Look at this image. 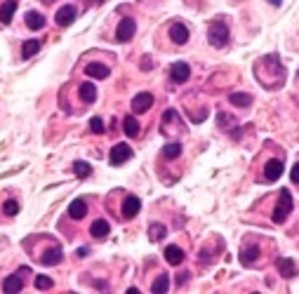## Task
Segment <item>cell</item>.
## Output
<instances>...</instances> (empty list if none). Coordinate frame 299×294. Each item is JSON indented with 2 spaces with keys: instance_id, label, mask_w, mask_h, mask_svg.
<instances>
[{
  "instance_id": "cell-28",
  "label": "cell",
  "mask_w": 299,
  "mask_h": 294,
  "mask_svg": "<svg viewBox=\"0 0 299 294\" xmlns=\"http://www.w3.org/2000/svg\"><path fill=\"white\" fill-rule=\"evenodd\" d=\"M73 172L78 174L80 179H85V177H90L92 174V165L90 163H82V160H78V163H73Z\"/></svg>"
},
{
  "instance_id": "cell-11",
  "label": "cell",
  "mask_w": 299,
  "mask_h": 294,
  "mask_svg": "<svg viewBox=\"0 0 299 294\" xmlns=\"http://www.w3.org/2000/svg\"><path fill=\"white\" fill-rule=\"evenodd\" d=\"M276 268H278V273L285 275V278H294V275H297L294 259H290V257H280V259L276 261Z\"/></svg>"
},
{
  "instance_id": "cell-35",
  "label": "cell",
  "mask_w": 299,
  "mask_h": 294,
  "mask_svg": "<svg viewBox=\"0 0 299 294\" xmlns=\"http://www.w3.org/2000/svg\"><path fill=\"white\" fill-rule=\"evenodd\" d=\"M88 254H90L88 247H80V250H75V257H88Z\"/></svg>"
},
{
  "instance_id": "cell-2",
  "label": "cell",
  "mask_w": 299,
  "mask_h": 294,
  "mask_svg": "<svg viewBox=\"0 0 299 294\" xmlns=\"http://www.w3.org/2000/svg\"><path fill=\"white\" fill-rule=\"evenodd\" d=\"M292 205H294L292 193H290V191H280L278 193V205H276V210H273L271 219L276 221V224H283V221L287 219V214L292 212Z\"/></svg>"
},
{
  "instance_id": "cell-14",
  "label": "cell",
  "mask_w": 299,
  "mask_h": 294,
  "mask_svg": "<svg viewBox=\"0 0 299 294\" xmlns=\"http://www.w3.org/2000/svg\"><path fill=\"white\" fill-rule=\"evenodd\" d=\"M170 38L175 45H184V42L189 40V28L184 26V24H172L170 26Z\"/></svg>"
},
{
  "instance_id": "cell-32",
  "label": "cell",
  "mask_w": 299,
  "mask_h": 294,
  "mask_svg": "<svg viewBox=\"0 0 299 294\" xmlns=\"http://www.w3.org/2000/svg\"><path fill=\"white\" fill-rule=\"evenodd\" d=\"M233 123H236V118H233V116H226V113H219V125H222L224 130L233 127Z\"/></svg>"
},
{
  "instance_id": "cell-19",
  "label": "cell",
  "mask_w": 299,
  "mask_h": 294,
  "mask_svg": "<svg viewBox=\"0 0 299 294\" xmlns=\"http://www.w3.org/2000/svg\"><path fill=\"white\" fill-rule=\"evenodd\" d=\"M85 214H88L85 200H73V203L68 205V217H71V219H82Z\"/></svg>"
},
{
  "instance_id": "cell-37",
  "label": "cell",
  "mask_w": 299,
  "mask_h": 294,
  "mask_svg": "<svg viewBox=\"0 0 299 294\" xmlns=\"http://www.w3.org/2000/svg\"><path fill=\"white\" fill-rule=\"evenodd\" d=\"M269 3H271L273 7H280V5H283V0H269Z\"/></svg>"
},
{
  "instance_id": "cell-7",
  "label": "cell",
  "mask_w": 299,
  "mask_h": 294,
  "mask_svg": "<svg viewBox=\"0 0 299 294\" xmlns=\"http://www.w3.org/2000/svg\"><path fill=\"white\" fill-rule=\"evenodd\" d=\"M130 158H132V149H130L127 144H116L113 149H111V165H122V163H127Z\"/></svg>"
},
{
  "instance_id": "cell-1",
  "label": "cell",
  "mask_w": 299,
  "mask_h": 294,
  "mask_svg": "<svg viewBox=\"0 0 299 294\" xmlns=\"http://www.w3.org/2000/svg\"><path fill=\"white\" fill-rule=\"evenodd\" d=\"M229 38H231V33H229V26L224 21H212L207 26V40H210L212 47H226Z\"/></svg>"
},
{
  "instance_id": "cell-30",
  "label": "cell",
  "mask_w": 299,
  "mask_h": 294,
  "mask_svg": "<svg viewBox=\"0 0 299 294\" xmlns=\"http://www.w3.org/2000/svg\"><path fill=\"white\" fill-rule=\"evenodd\" d=\"M3 212H5L7 217L19 214V203H17V200H5V203H3Z\"/></svg>"
},
{
  "instance_id": "cell-27",
  "label": "cell",
  "mask_w": 299,
  "mask_h": 294,
  "mask_svg": "<svg viewBox=\"0 0 299 294\" xmlns=\"http://www.w3.org/2000/svg\"><path fill=\"white\" fill-rule=\"evenodd\" d=\"M165 235H167V228H165L163 224H151V228H149V238L151 240H163Z\"/></svg>"
},
{
  "instance_id": "cell-12",
  "label": "cell",
  "mask_w": 299,
  "mask_h": 294,
  "mask_svg": "<svg viewBox=\"0 0 299 294\" xmlns=\"http://www.w3.org/2000/svg\"><path fill=\"white\" fill-rule=\"evenodd\" d=\"M109 233H111V226H109V221H106V219H97L95 224L90 226V235L97 238V240H104Z\"/></svg>"
},
{
  "instance_id": "cell-9",
  "label": "cell",
  "mask_w": 299,
  "mask_h": 294,
  "mask_svg": "<svg viewBox=\"0 0 299 294\" xmlns=\"http://www.w3.org/2000/svg\"><path fill=\"white\" fill-rule=\"evenodd\" d=\"M139 210H142V200L137 198V195H127V198L122 200V217H125V219L137 217Z\"/></svg>"
},
{
  "instance_id": "cell-20",
  "label": "cell",
  "mask_w": 299,
  "mask_h": 294,
  "mask_svg": "<svg viewBox=\"0 0 299 294\" xmlns=\"http://www.w3.org/2000/svg\"><path fill=\"white\" fill-rule=\"evenodd\" d=\"M257 257H259V247L257 245L245 247L243 252H240V264H243V266H252V264L257 261Z\"/></svg>"
},
{
  "instance_id": "cell-34",
  "label": "cell",
  "mask_w": 299,
  "mask_h": 294,
  "mask_svg": "<svg viewBox=\"0 0 299 294\" xmlns=\"http://www.w3.org/2000/svg\"><path fill=\"white\" fill-rule=\"evenodd\" d=\"M290 179H292L294 184L299 181V167H297V165H294V167H292V172H290Z\"/></svg>"
},
{
  "instance_id": "cell-33",
  "label": "cell",
  "mask_w": 299,
  "mask_h": 294,
  "mask_svg": "<svg viewBox=\"0 0 299 294\" xmlns=\"http://www.w3.org/2000/svg\"><path fill=\"white\" fill-rule=\"evenodd\" d=\"M142 71H151V57H144L142 59Z\"/></svg>"
},
{
  "instance_id": "cell-21",
  "label": "cell",
  "mask_w": 299,
  "mask_h": 294,
  "mask_svg": "<svg viewBox=\"0 0 299 294\" xmlns=\"http://www.w3.org/2000/svg\"><path fill=\"white\" fill-rule=\"evenodd\" d=\"M26 26L31 28V31H40L42 26H45V17H42L40 12H26Z\"/></svg>"
},
{
  "instance_id": "cell-5",
  "label": "cell",
  "mask_w": 299,
  "mask_h": 294,
  "mask_svg": "<svg viewBox=\"0 0 299 294\" xmlns=\"http://www.w3.org/2000/svg\"><path fill=\"white\" fill-rule=\"evenodd\" d=\"M283 170H285V165H283V160H278V158H271L269 163H266L264 167V179L271 184V181H278L280 174H283Z\"/></svg>"
},
{
  "instance_id": "cell-29",
  "label": "cell",
  "mask_w": 299,
  "mask_h": 294,
  "mask_svg": "<svg viewBox=\"0 0 299 294\" xmlns=\"http://www.w3.org/2000/svg\"><path fill=\"white\" fill-rule=\"evenodd\" d=\"M33 285H35L38 289H52V287H55V282H52V278H48V275H35Z\"/></svg>"
},
{
  "instance_id": "cell-3",
  "label": "cell",
  "mask_w": 299,
  "mask_h": 294,
  "mask_svg": "<svg viewBox=\"0 0 299 294\" xmlns=\"http://www.w3.org/2000/svg\"><path fill=\"white\" fill-rule=\"evenodd\" d=\"M28 271H31V268L24 266V268H19L14 275H7L5 280H3V289H5L7 294L21 292V289H24V275H28Z\"/></svg>"
},
{
  "instance_id": "cell-31",
  "label": "cell",
  "mask_w": 299,
  "mask_h": 294,
  "mask_svg": "<svg viewBox=\"0 0 299 294\" xmlns=\"http://www.w3.org/2000/svg\"><path fill=\"white\" fill-rule=\"evenodd\" d=\"M90 130L95 132V134H104L106 132V127H104V120L99 116H95L92 120H90Z\"/></svg>"
},
{
  "instance_id": "cell-25",
  "label": "cell",
  "mask_w": 299,
  "mask_h": 294,
  "mask_svg": "<svg viewBox=\"0 0 299 294\" xmlns=\"http://www.w3.org/2000/svg\"><path fill=\"white\" fill-rule=\"evenodd\" d=\"M229 102H231L233 106L245 109V106H250V104H252V96L245 94V92H231V94H229Z\"/></svg>"
},
{
  "instance_id": "cell-17",
  "label": "cell",
  "mask_w": 299,
  "mask_h": 294,
  "mask_svg": "<svg viewBox=\"0 0 299 294\" xmlns=\"http://www.w3.org/2000/svg\"><path fill=\"white\" fill-rule=\"evenodd\" d=\"M165 261H167V264H172V266H179V264L184 261V252H182V247H177V245L165 247Z\"/></svg>"
},
{
  "instance_id": "cell-22",
  "label": "cell",
  "mask_w": 299,
  "mask_h": 294,
  "mask_svg": "<svg viewBox=\"0 0 299 294\" xmlns=\"http://www.w3.org/2000/svg\"><path fill=\"white\" fill-rule=\"evenodd\" d=\"M38 52H40V40H26L21 45V59H31Z\"/></svg>"
},
{
  "instance_id": "cell-26",
  "label": "cell",
  "mask_w": 299,
  "mask_h": 294,
  "mask_svg": "<svg viewBox=\"0 0 299 294\" xmlns=\"http://www.w3.org/2000/svg\"><path fill=\"white\" fill-rule=\"evenodd\" d=\"M163 156L167 158V160H172V158H179V156H182V144H177V141H172V144H165Z\"/></svg>"
},
{
  "instance_id": "cell-36",
  "label": "cell",
  "mask_w": 299,
  "mask_h": 294,
  "mask_svg": "<svg viewBox=\"0 0 299 294\" xmlns=\"http://www.w3.org/2000/svg\"><path fill=\"white\" fill-rule=\"evenodd\" d=\"M189 275H191V273H179V278H177V282H179V285H184V282L189 280Z\"/></svg>"
},
{
  "instance_id": "cell-10",
  "label": "cell",
  "mask_w": 299,
  "mask_h": 294,
  "mask_svg": "<svg viewBox=\"0 0 299 294\" xmlns=\"http://www.w3.org/2000/svg\"><path fill=\"white\" fill-rule=\"evenodd\" d=\"M189 75H191V66L186 62L172 64V69H170L172 82H186V80H189Z\"/></svg>"
},
{
  "instance_id": "cell-24",
  "label": "cell",
  "mask_w": 299,
  "mask_h": 294,
  "mask_svg": "<svg viewBox=\"0 0 299 294\" xmlns=\"http://www.w3.org/2000/svg\"><path fill=\"white\" fill-rule=\"evenodd\" d=\"M167 289H170V278H167L165 273L158 275L156 280H153V285H151V292L153 294H165Z\"/></svg>"
},
{
  "instance_id": "cell-16",
  "label": "cell",
  "mask_w": 299,
  "mask_h": 294,
  "mask_svg": "<svg viewBox=\"0 0 299 294\" xmlns=\"http://www.w3.org/2000/svg\"><path fill=\"white\" fill-rule=\"evenodd\" d=\"M14 12H17V0H5L0 5V24H10Z\"/></svg>"
},
{
  "instance_id": "cell-38",
  "label": "cell",
  "mask_w": 299,
  "mask_h": 294,
  "mask_svg": "<svg viewBox=\"0 0 299 294\" xmlns=\"http://www.w3.org/2000/svg\"><path fill=\"white\" fill-rule=\"evenodd\" d=\"M40 3H45V5H50V3H55V0H40Z\"/></svg>"
},
{
  "instance_id": "cell-4",
  "label": "cell",
  "mask_w": 299,
  "mask_h": 294,
  "mask_svg": "<svg viewBox=\"0 0 299 294\" xmlns=\"http://www.w3.org/2000/svg\"><path fill=\"white\" fill-rule=\"evenodd\" d=\"M135 31H137L135 19L125 17V19H122L120 24H118V28H116V40H118V42H127V40H132V38H135Z\"/></svg>"
},
{
  "instance_id": "cell-6",
  "label": "cell",
  "mask_w": 299,
  "mask_h": 294,
  "mask_svg": "<svg viewBox=\"0 0 299 294\" xmlns=\"http://www.w3.org/2000/svg\"><path fill=\"white\" fill-rule=\"evenodd\" d=\"M75 17H78V10H75L73 5H64V7H59V12L55 14V21H57V26H71L75 21Z\"/></svg>"
},
{
  "instance_id": "cell-18",
  "label": "cell",
  "mask_w": 299,
  "mask_h": 294,
  "mask_svg": "<svg viewBox=\"0 0 299 294\" xmlns=\"http://www.w3.org/2000/svg\"><path fill=\"white\" fill-rule=\"evenodd\" d=\"M78 94H80V99L85 104L97 102V87L92 85V82H82L80 87H78Z\"/></svg>"
},
{
  "instance_id": "cell-13",
  "label": "cell",
  "mask_w": 299,
  "mask_h": 294,
  "mask_svg": "<svg viewBox=\"0 0 299 294\" xmlns=\"http://www.w3.org/2000/svg\"><path fill=\"white\" fill-rule=\"evenodd\" d=\"M61 259H64V252H61V247H52V250H48V252H42L40 264H42V266H57Z\"/></svg>"
},
{
  "instance_id": "cell-15",
  "label": "cell",
  "mask_w": 299,
  "mask_h": 294,
  "mask_svg": "<svg viewBox=\"0 0 299 294\" xmlns=\"http://www.w3.org/2000/svg\"><path fill=\"white\" fill-rule=\"evenodd\" d=\"M85 73H88L90 78L104 80V78L111 75V71H109V66H104V64H88V66H85Z\"/></svg>"
},
{
  "instance_id": "cell-8",
  "label": "cell",
  "mask_w": 299,
  "mask_h": 294,
  "mask_svg": "<svg viewBox=\"0 0 299 294\" xmlns=\"http://www.w3.org/2000/svg\"><path fill=\"white\" fill-rule=\"evenodd\" d=\"M151 106H153V94H149V92H139L132 99V111L135 113H146Z\"/></svg>"
},
{
  "instance_id": "cell-23",
  "label": "cell",
  "mask_w": 299,
  "mask_h": 294,
  "mask_svg": "<svg viewBox=\"0 0 299 294\" xmlns=\"http://www.w3.org/2000/svg\"><path fill=\"white\" fill-rule=\"evenodd\" d=\"M122 130H125V134H127L130 139H135L137 134H139V123H137L135 116H127L125 120H122Z\"/></svg>"
}]
</instances>
